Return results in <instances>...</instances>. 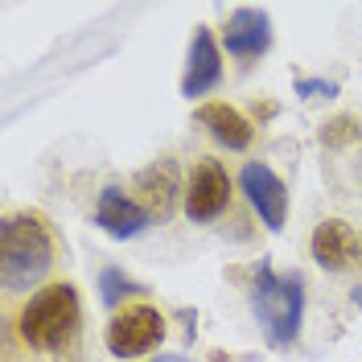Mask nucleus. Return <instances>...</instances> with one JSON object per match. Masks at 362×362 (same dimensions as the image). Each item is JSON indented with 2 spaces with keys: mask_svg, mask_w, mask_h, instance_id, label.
<instances>
[{
  "mask_svg": "<svg viewBox=\"0 0 362 362\" xmlns=\"http://www.w3.org/2000/svg\"><path fill=\"white\" fill-rule=\"evenodd\" d=\"M54 264V230L42 214L21 210L0 226V280L8 293L33 288Z\"/></svg>",
  "mask_w": 362,
  "mask_h": 362,
  "instance_id": "f257e3e1",
  "label": "nucleus"
},
{
  "mask_svg": "<svg viewBox=\"0 0 362 362\" xmlns=\"http://www.w3.org/2000/svg\"><path fill=\"white\" fill-rule=\"evenodd\" d=\"M251 313L272 346H280V350L293 346L300 334V321H305V280L296 272L280 276V272H272V264H259L255 280H251Z\"/></svg>",
  "mask_w": 362,
  "mask_h": 362,
  "instance_id": "f03ea898",
  "label": "nucleus"
},
{
  "mask_svg": "<svg viewBox=\"0 0 362 362\" xmlns=\"http://www.w3.org/2000/svg\"><path fill=\"white\" fill-rule=\"evenodd\" d=\"M78 321H83V309H78L74 284H49L37 296H29L17 325H21L25 346L45 350V354H62L78 338Z\"/></svg>",
  "mask_w": 362,
  "mask_h": 362,
  "instance_id": "7ed1b4c3",
  "label": "nucleus"
},
{
  "mask_svg": "<svg viewBox=\"0 0 362 362\" xmlns=\"http://www.w3.org/2000/svg\"><path fill=\"white\" fill-rule=\"evenodd\" d=\"M160 338H165V317L153 305H132V309L115 313L107 334H103V341H107V350L115 358H140V354L157 350Z\"/></svg>",
  "mask_w": 362,
  "mask_h": 362,
  "instance_id": "20e7f679",
  "label": "nucleus"
},
{
  "mask_svg": "<svg viewBox=\"0 0 362 362\" xmlns=\"http://www.w3.org/2000/svg\"><path fill=\"white\" fill-rule=\"evenodd\" d=\"M239 185H243L247 202L255 206L259 223L268 226V230H280L284 218H288V189H284V181L276 177L268 165L247 160V165H243V173H239Z\"/></svg>",
  "mask_w": 362,
  "mask_h": 362,
  "instance_id": "39448f33",
  "label": "nucleus"
},
{
  "mask_svg": "<svg viewBox=\"0 0 362 362\" xmlns=\"http://www.w3.org/2000/svg\"><path fill=\"white\" fill-rule=\"evenodd\" d=\"M230 202V177L218 160H202L189 177V189H185V214L194 223H214L218 214Z\"/></svg>",
  "mask_w": 362,
  "mask_h": 362,
  "instance_id": "423d86ee",
  "label": "nucleus"
},
{
  "mask_svg": "<svg viewBox=\"0 0 362 362\" xmlns=\"http://www.w3.org/2000/svg\"><path fill=\"white\" fill-rule=\"evenodd\" d=\"M223 45L230 58L239 62H251L259 54L272 49V21L264 8H235L226 17V29H223Z\"/></svg>",
  "mask_w": 362,
  "mask_h": 362,
  "instance_id": "0eeeda50",
  "label": "nucleus"
},
{
  "mask_svg": "<svg viewBox=\"0 0 362 362\" xmlns=\"http://www.w3.org/2000/svg\"><path fill=\"white\" fill-rule=\"evenodd\" d=\"M223 83V54H218V42L214 33L198 25L194 29V42H189V62H185V74H181V95L194 99V95H206Z\"/></svg>",
  "mask_w": 362,
  "mask_h": 362,
  "instance_id": "6e6552de",
  "label": "nucleus"
},
{
  "mask_svg": "<svg viewBox=\"0 0 362 362\" xmlns=\"http://www.w3.org/2000/svg\"><path fill=\"white\" fill-rule=\"evenodd\" d=\"M95 223L103 226L112 239H136L148 226V210L136 202V198H128L124 189L107 185L99 194V206H95Z\"/></svg>",
  "mask_w": 362,
  "mask_h": 362,
  "instance_id": "1a4fd4ad",
  "label": "nucleus"
},
{
  "mask_svg": "<svg viewBox=\"0 0 362 362\" xmlns=\"http://www.w3.org/2000/svg\"><path fill=\"white\" fill-rule=\"evenodd\" d=\"M136 194H140V206L148 210V218H169L173 202H177V169H173V160L148 165L136 177Z\"/></svg>",
  "mask_w": 362,
  "mask_h": 362,
  "instance_id": "9d476101",
  "label": "nucleus"
},
{
  "mask_svg": "<svg viewBox=\"0 0 362 362\" xmlns=\"http://www.w3.org/2000/svg\"><path fill=\"white\" fill-rule=\"evenodd\" d=\"M194 115H198V124H202L206 132L214 136L223 148H230V153H243V148L251 144V136H255L251 124L235 112L230 103H202Z\"/></svg>",
  "mask_w": 362,
  "mask_h": 362,
  "instance_id": "9b49d317",
  "label": "nucleus"
},
{
  "mask_svg": "<svg viewBox=\"0 0 362 362\" xmlns=\"http://www.w3.org/2000/svg\"><path fill=\"white\" fill-rule=\"evenodd\" d=\"M350 239H354V226L341 223V218H325L313 230V259L325 272H350Z\"/></svg>",
  "mask_w": 362,
  "mask_h": 362,
  "instance_id": "f8f14e48",
  "label": "nucleus"
},
{
  "mask_svg": "<svg viewBox=\"0 0 362 362\" xmlns=\"http://www.w3.org/2000/svg\"><path fill=\"white\" fill-rule=\"evenodd\" d=\"M362 124L354 119V115H338V119H329L325 128H321V144L325 148H346L350 140H358Z\"/></svg>",
  "mask_w": 362,
  "mask_h": 362,
  "instance_id": "ddd939ff",
  "label": "nucleus"
},
{
  "mask_svg": "<svg viewBox=\"0 0 362 362\" xmlns=\"http://www.w3.org/2000/svg\"><path fill=\"white\" fill-rule=\"evenodd\" d=\"M99 293H103V305H119L128 293H136V284L119 268H103L99 272Z\"/></svg>",
  "mask_w": 362,
  "mask_h": 362,
  "instance_id": "4468645a",
  "label": "nucleus"
},
{
  "mask_svg": "<svg viewBox=\"0 0 362 362\" xmlns=\"http://www.w3.org/2000/svg\"><path fill=\"white\" fill-rule=\"evenodd\" d=\"M296 95H300V99H334V95H338V83H325V78H300V83H296Z\"/></svg>",
  "mask_w": 362,
  "mask_h": 362,
  "instance_id": "2eb2a0df",
  "label": "nucleus"
},
{
  "mask_svg": "<svg viewBox=\"0 0 362 362\" xmlns=\"http://www.w3.org/2000/svg\"><path fill=\"white\" fill-rule=\"evenodd\" d=\"M350 268H362V230H354L350 239Z\"/></svg>",
  "mask_w": 362,
  "mask_h": 362,
  "instance_id": "dca6fc26",
  "label": "nucleus"
},
{
  "mask_svg": "<svg viewBox=\"0 0 362 362\" xmlns=\"http://www.w3.org/2000/svg\"><path fill=\"white\" fill-rule=\"evenodd\" d=\"M153 362H189V358H181V354H160V358H153Z\"/></svg>",
  "mask_w": 362,
  "mask_h": 362,
  "instance_id": "f3484780",
  "label": "nucleus"
},
{
  "mask_svg": "<svg viewBox=\"0 0 362 362\" xmlns=\"http://www.w3.org/2000/svg\"><path fill=\"white\" fill-rule=\"evenodd\" d=\"M350 300H354V305H358V309H362V284H358V288H354V293H350Z\"/></svg>",
  "mask_w": 362,
  "mask_h": 362,
  "instance_id": "a211bd4d",
  "label": "nucleus"
}]
</instances>
